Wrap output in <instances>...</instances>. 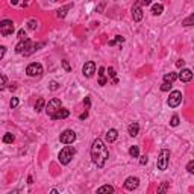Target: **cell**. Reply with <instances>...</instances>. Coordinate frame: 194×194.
Masks as SVG:
<instances>
[{"label":"cell","mask_w":194,"mask_h":194,"mask_svg":"<svg viewBox=\"0 0 194 194\" xmlns=\"http://www.w3.org/2000/svg\"><path fill=\"white\" fill-rule=\"evenodd\" d=\"M50 194H59V191H58V190H56V188H53V190H52V191H50Z\"/></svg>","instance_id":"47"},{"label":"cell","mask_w":194,"mask_h":194,"mask_svg":"<svg viewBox=\"0 0 194 194\" xmlns=\"http://www.w3.org/2000/svg\"><path fill=\"white\" fill-rule=\"evenodd\" d=\"M87 117H88V112H87V111H85L84 114H81V115H79V118H81V120H85Z\"/></svg>","instance_id":"45"},{"label":"cell","mask_w":194,"mask_h":194,"mask_svg":"<svg viewBox=\"0 0 194 194\" xmlns=\"http://www.w3.org/2000/svg\"><path fill=\"white\" fill-rule=\"evenodd\" d=\"M147 162H149V156H147V155H143V156H140V164H141V165H146Z\"/></svg>","instance_id":"32"},{"label":"cell","mask_w":194,"mask_h":194,"mask_svg":"<svg viewBox=\"0 0 194 194\" xmlns=\"http://www.w3.org/2000/svg\"><path fill=\"white\" fill-rule=\"evenodd\" d=\"M128 132H129V135H131V137H137V135H138V132H140V125L137 123V121L131 123V125H129Z\"/></svg>","instance_id":"15"},{"label":"cell","mask_w":194,"mask_h":194,"mask_svg":"<svg viewBox=\"0 0 194 194\" xmlns=\"http://www.w3.org/2000/svg\"><path fill=\"white\" fill-rule=\"evenodd\" d=\"M18 38H20V41H23V40H28L26 32H24L23 29H20V31H18Z\"/></svg>","instance_id":"34"},{"label":"cell","mask_w":194,"mask_h":194,"mask_svg":"<svg viewBox=\"0 0 194 194\" xmlns=\"http://www.w3.org/2000/svg\"><path fill=\"white\" fill-rule=\"evenodd\" d=\"M172 84H167V82H164L162 85H161V91H170V90H172Z\"/></svg>","instance_id":"31"},{"label":"cell","mask_w":194,"mask_h":194,"mask_svg":"<svg viewBox=\"0 0 194 194\" xmlns=\"http://www.w3.org/2000/svg\"><path fill=\"white\" fill-rule=\"evenodd\" d=\"M168 159H170V150H168V149H162V150L159 152V156H158V168L161 170V172L167 170V167H168Z\"/></svg>","instance_id":"4"},{"label":"cell","mask_w":194,"mask_h":194,"mask_svg":"<svg viewBox=\"0 0 194 194\" xmlns=\"http://www.w3.org/2000/svg\"><path fill=\"white\" fill-rule=\"evenodd\" d=\"M41 46H44V44H43V43L35 44V43H32V41L28 38V40H23V41H20V43L17 44L15 52L20 53V55H24V56H29V55H32L35 50H38V47H41Z\"/></svg>","instance_id":"2"},{"label":"cell","mask_w":194,"mask_h":194,"mask_svg":"<svg viewBox=\"0 0 194 194\" xmlns=\"http://www.w3.org/2000/svg\"><path fill=\"white\" fill-rule=\"evenodd\" d=\"M8 194H20V191H18V190H12V191H9Z\"/></svg>","instance_id":"46"},{"label":"cell","mask_w":194,"mask_h":194,"mask_svg":"<svg viewBox=\"0 0 194 194\" xmlns=\"http://www.w3.org/2000/svg\"><path fill=\"white\" fill-rule=\"evenodd\" d=\"M62 67H64V70L65 71H71V67H70V64H68V61H62Z\"/></svg>","instance_id":"38"},{"label":"cell","mask_w":194,"mask_h":194,"mask_svg":"<svg viewBox=\"0 0 194 194\" xmlns=\"http://www.w3.org/2000/svg\"><path fill=\"white\" fill-rule=\"evenodd\" d=\"M5 53H6V47L5 46H0V59L5 56Z\"/></svg>","instance_id":"39"},{"label":"cell","mask_w":194,"mask_h":194,"mask_svg":"<svg viewBox=\"0 0 194 194\" xmlns=\"http://www.w3.org/2000/svg\"><path fill=\"white\" fill-rule=\"evenodd\" d=\"M59 109H61V100L59 99H52L50 102L47 103V106H46V112H47V115L50 117V118H53L55 114Z\"/></svg>","instance_id":"5"},{"label":"cell","mask_w":194,"mask_h":194,"mask_svg":"<svg viewBox=\"0 0 194 194\" xmlns=\"http://www.w3.org/2000/svg\"><path fill=\"white\" fill-rule=\"evenodd\" d=\"M184 65H185V61H184V59H178V61H176V67H178V68H182Z\"/></svg>","instance_id":"41"},{"label":"cell","mask_w":194,"mask_h":194,"mask_svg":"<svg viewBox=\"0 0 194 194\" xmlns=\"http://www.w3.org/2000/svg\"><path fill=\"white\" fill-rule=\"evenodd\" d=\"M103 8H105V3H100L99 6H97V12H102V11H103Z\"/></svg>","instance_id":"44"},{"label":"cell","mask_w":194,"mask_h":194,"mask_svg":"<svg viewBox=\"0 0 194 194\" xmlns=\"http://www.w3.org/2000/svg\"><path fill=\"white\" fill-rule=\"evenodd\" d=\"M193 21H194V14H191L187 20H184V21H182V24H184V26H191Z\"/></svg>","instance_id":"27"},{"label":"cell","mask_w":194,"mask_h":194,"mask_svg":"<svg viewBox=\"0 0 194 194\" xmlns=\"http://www.w3.org/2000/svg\"><path fill=\"white\" fill-rule=\"evenodd\" d=\"M82 73L85 75V78H91L94 73H96V64H94L93 61L85 62V65H84V68H82Z\"/></svg>","instance_id":"11"},{"label":"cell","mask_w":194,"mask_h":194,"mask_svg":"<svg viewBox=\"0 0 194 194\" xmlns=\"http://www.w3.org/2000/svg\"><path fill=\"white\" fill-rule=\"evenodd\" d=\"M50 90H52V91L59 90V84H58V82H55V81H52V82H50Z\"/></svg>","instance_id":"36"},{"label":"cell","mask_w":194,"mask_h":194,"mask_svg":"<svg viewBox=\"0 0 194 194\" xmlns=\"http://www.w3.org/2000/svg\"><path fill=\"white\" fill-rule=\"evenodd\" d=\"M68 115H70V111L65 109V108H61V109L55 114V117H53L52 120H64V118H67Z\"/></svg>","instance_id":"14"},{"label":"cell","mask_w":194,"mask_h":194,"mask_svg":"<svg viewBox=\"0 0 194 194\" xmlns=\"http://www.w3.org/2000/svg\"><path fill=\"white\" fill-rule=\"evenodd\" d=\"M71 8V5H67V6H64V8H61V9H58V12H56V15L59 17V18H64L65 17V14H67V11Z\"/></svg>","instance_id":"23"},{"label":"cell","mask_w":194,"mask_h":194,"mask_svg":"<svg viewBox=\"0 0 194 194\" xmlns=\"http://www.w3.org/2000/svg\"><path fill=\"white\" fill-rule=\"evenodd\" d=\"M129 155H131L132 158H138V155H140V149H138V146H132V147L129 149Z\"/></svg>","instance_id":"24"},{"label":"cell","mask_w":194,"mask_h":194,"mask_svg":"<svg viewBox=\"0 0 194 194\" xmlns=\"http://www.w3.org/2000/svg\"><path fill=\"white\" fill-rule=\"evenodd\" d=\"M14 135L12 134H5V137H3V143L5 144H11V143H14Z\"/></svg>","instance_id":"25"},{"label":"cell","mask_w":194,"mask_h":194,"mask_svg":"<svg viewBox=\"0 0 194 194\" xmlns=\"http://www.w3.org/2000/svg\"><path fill=\"white\" fill-rule=\"evenodd\" d=\"M162 11H164V6H162L161 3H155V5L152 6V14H153V15H161Z\"/></svg>","instance_id":"19"},{"label":"cell","mask_w":194,"mask_h":194,"mask_svg":"<svg viewBox=\"0 0 194 194\" xmlns=\"http://www.w3.org/2000/svg\"><path fill=\"white\" fill-rule=\"evenodd\" d=\"M108 75H109V78L115 79V76H117V73H115V70H114L112 67H109V68H108Z\"/></svg>","instance_id":"35"},{"label":"cell","mask_w":194,"mask_h":194,"mask_svg":"<svg viewBox=\"0 0 194 194\" xmlns=\"http://www.w3.org/2000/svg\"><path fill=\"white\" fill-rule=\"evenodd\" d=\"M97 194H114V187L112 185H103L97 190Z\"/></svg>","instance_id":"18"},{"label":"cell","mask_w":194,"mask_h":194,"mask_svg":"<svg viewBox=\"0 0 194 194\" xmlns=\"http://www.w3.org/2000/svg\"><path fill=\"white\" fill-rule=\"evenodd\" d=\"M132 18H134V21H141L143 20V9H141V6L140 5H134V8H132Z\"/></svg>","instance_id":"13"},{"label":"cell","mask_w":194,"mask_h":194,"mask_svg":"<svg viewBox=\"0 0 194 194\" xmlns=\"http://www.w3.org/2000/svg\"><path fill=\"white\" fill-rule=\"evenodd\" d=\"M187 172L188 173H194V161H190L187 164Z\"/></svg>","instance_id":"29"},{"label":"cell","mask_w":194,"mask_h":194,"mask_svg":"<svg viewBox=\"0 0 194 194\" xmlns=\"http://www.w3.org/2000/svg\"><path fill=\"white\" fill-rule=\"evenodd\" d=\"M6 88V78L0 73V91H3Z\"/></svg>","instance_id":"26"},{"label":"cell","mask_w":194,"mask_h":194,"mask_svg":"<svg viewBox=\"0 0 194 194\" xmlns=\"http://www.w3.org/2000/svg\"><path fill=\"white\" fill-rule=\"evenodd\" d=\"M137 5H146V6H149V5H152V2H150V0H141V2H138Z\"/></svg>","instance_id":"40"},{"label":"cell","mask_w":194,"mask_h":194,"mask_svg":"<svg viewBox=\"0 0 194 194\" xmlns=\"http://www.w3.org/2000/svg\"><path fill=\"white\" fill-rule=\"evenodd\" d=\"M170 125H172V126H178V125H179V117H178V115H173L172 120H170Z\"/></svg>","instance_id":"30"},{"label":"cell","mask_w":194,"mask_h":194,"mask_svg":"<svg viewBox=\"0 0 194 194\" xmlns=\"http://www.w3.org/2000/svg\"><path fill=\"white\" fill-rule=\"evenodd\" d=\"M75 140H76V132H73L71 129H67L59 135V141L62 144H73Z\"/></svg>","instance_id":"9"},{"label":"cell","mask_w":194,"mask_h":194,"mask_svg":"<svg viewBox=\"0 0 194 194\" xmlns=\"http://www.w3.org/2000/svg\"><path fill=\"white\" fill-rule=\"evenodd\" d=\"M176 79H178V73L170 71V73H165L164 75V82H167V84H173Z\"/></svg>","instance_id":"16"},{"label":"cell","mask_w":194,"mask_h":194,"mask_svg":"<svg viewBox=\"0 0 194 194\" xmlns=\"http://www.w3.org/2000/svg\"><path fill=\"white\" fill-rule=\"evenodd\" d=\"M125 43V38L121 37V35H117L114 40H111L109 41V46H115V44H123Z\"/></svg>","instance_id":"22"},{"label":"cell","mask_w":194,"mask_h":194,"mask_svg":"<svg viewBox=\"0 0 194 194\" xmlns=\"http://www.w3.org/2000/svg\"><path fill=\"white\" fill-rule=\"evenodd\" d=\"M99 78H105V67H99Z\"/></svg>","instance_id":"43"},{"label":"cell","mask_w":194,"mask_h":194,"mask_svg":"<svg viewBox=\"0 0 194 194\" xmlns=\"http://www.w3.org/2000/svg\"><path fill=\"white\" fill-rule=\"evenodd\" d=\"M181 102H182V93L181 91L175 90V91L170 93V97H168V100H167V103H168L170 108H178L181 105Z\"/></svg>","instance_id":"7"},{"label":"cell","mask_w":194,"mask_h":194,"mask_svg":"<svg viewBox=\"0 0 194 194\" xmlns=\"http://www.w3.org/2000/svg\"><path fill=\"white\" fill-rule=\"evenodd\" d=\"M44 105H46L44 99H41V97H40V99L37 100V103H35V111H37V112H41V111L44 109Z\"/></svg>","instance_id":"21"},{"label":"cell","mask_w":194,"mask_h":194,"mask_svg":"<svg viewBox=\"0 0 194 194\" xmlns=\"http://www.w3.org/2000/svg\"><path fill=\"white\" fill-rule=\"evenodd\" d=\"M84 106H85V109H90V106H91V100H90V97H85V99H84Z\"/></svg>","instance_id":"37"},{"label":"cell","mask_w":194,"mask_h":194,"mask_svg":"<svg viewBox=\"0 0 194 194\" xmlns=\"http://www.w3.org/2000/svg\"><path fill=\"white\" fill-rule=\"evenodd\" d=\"M108 158H109L108 147L105 146V143L100 138H96L93 141V146H91V159H93V162L99 168H102Z\"/></svg>","instance_id":"1"},{"label":"cell","mask_w":194,"mask_h":194,"mask_svg":"<svg viewBox=\"0 0 194 194\" xmlns=\"http://www.w3.org/2000/svg\"><path fill=\"white\" fill-rule=\"evenodd\" d=\"M178 79H181L182 82H190L193 79V71L190 68H182V71L178 75Z\"/></svg>","instance_id":"12"},{"label":"cell","mask_w":194,"mask_h":194,"mask_svg":"<svg viewBox=\"0 0 194 194\" xmlns=\"http://www.w3.org/2000/svg\"><path fill=\"white\" fill-rule=\"evenodd\" d=\"M117 137H118L117 129H109V131L106 132V141H108V143H114V141L117 140Z\"/></svg>","instance_id":"17"},{"label":"cell","mask_w":194,"mask_h":194,"mask_svg":"<svg viewBox=\"0 0 194 194\" xmlns=\"http://www.w3.org/2000/svg\"><path fill=\"white\" fill-rule=\"evenodd\" d=\"M26 73H28L29 78H40L43 75V65L38 64V62H32V64L28 65Z\"/></svg>","instance_id":"6"},{"label":"cell","mask_w":194,"mask_h":194,"mask_svg":"<svg viewBox=\"0 0 194 194\" xmlns=\"http://www.w3.org/2000/svg\"><path fill=\"white\" fill-rule=\"evenodd\" d=\"M14 21L12 20H3V21H0V34H2L3 37H9L12 35L14 32Z\"/></svg>","instance_id":"8"},{"label":"cell","mask_w":194,"mask_h":194,"mask_svg":"<svg viewBox=\"0 0 194 194\" xmlns=\"http://www.w3.org/2000/svg\"><path fill=\"white\" fill-rule=\"evenodd\" d=\"M168 188H170V182H167V181L162 182V184L158 187V194H165Z\"/></svg>","instance_id":"20"},{"label":"cell","mask_w":194,"mask_h":194,"mask_svg":"<svg viewBox=\"0 0 194 194\" xmlns=\"http://www.w3.org/2000/svg\"><path fill=\"white\" fill-rule=\"evenodd\" d=\"M138 185H140V179H138V178H135V176H129V178L125 181V188H126V190H129V191L137 190V188H138Z\"/></svg>","instance_id":"10"},{"label":"cell","mask_w":194,"mask_h":194,"mask_svg":"<svg viewBox=\"0 0 194 194\" xmlns=\"http://www.w3.org/2000/svg\"><path fill=\"white\" fill-rule=\"evenodd\" d=\"M75 155H76V149L71 147V146H67V147H64V149L59 152L58 161H59L62 165H67V164L71 162V159H73V156H75Z\"/></svg>","instance_id":"3"},{"label":"cell","mask_w":194,"mask_h":194,"mask_svg":"<svg viewBox=\"0 0 194 194\" xmlns=\"http://www.w3.org/2000/svg\"><path fill=\"white\" fill-rule=\"evenodd\" d=\"M28 184H34V179H32V176H29V178H28Z\"/></svg>","instance_id":"48"},{"label":"cell","mask_w":194,"mask_h":194,"mask_svg":"<svg viewBox=\"0 0 194 194\" xmlns=\"http://www.w3.org/2000/svg\"><path fill=\"white\" fill-rule=\"evenodd\" d=\"M106 82H108V79H106V76L105 78H99V85H106Z\"/></svg>","instance_id":"42"},{"label":"cell","mask_w":194,"mask_h":194,"mask_svg":"<svg viewBox=\"0 0 194 194\" xmlns=\"http://www.w3.org/2000/svg\"><path fill=\"white\" fill-rule=\"evenodd\" d=\"M38 28V21L37 20H29V29L31 31H35Z\"/></svg>","instance_id":"28"},{"label":"cell","mask_w":194,"mask_h":194,"mask_svg":"<svg viewBox=\"0 0 194 194\" xmlns=\"http://www.w3.org/2000/svg\"><path fill=\"white\" fill-rule=\"evenodd\" d=\"M9 106H11V108H17V106H18V99H17V97H12V99H11Z\"/></svg>","instance_id":"33"}]
</instances>
